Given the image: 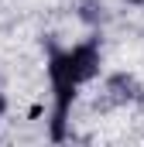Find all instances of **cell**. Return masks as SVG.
I'll return each mask as SVG.
<instances>
[{
  "instance_id": "1",
  "label": "cell",
  "mask_w": 144,
  "mask_h": 147,
  "mask_svg": "<svg viewBox=\"0 0 144 147\" xmlns=\"http://www.w3.org/2000/svg\"><path fill=\"white\" fill-rule=\"evenodd\" d=\"M100 72V45L96 41H82L72 48H52L48 51V82H52V140L65 137V120L69 110L79 96V89Z\"/></svg>"
},
{
  "instance_id": "2",
  "label": "cell",
  "mask_w": 144,
  "mask_h": 147,
  "mask_svg": "<svg viewBox=\"0 0 144 147\" xmlns=\"http://www.w3.org/2000/svg\"><path fill=\"white\" fill-rule=\"evenodd\" d=\"M7 113V99H3V92H0V116Z\"/></svg>"
},
{
  "instance_id": "3",
  "label": "cell",
  "mask_w": 144,
  "mask_h": 147,
  "mask_svg": "<svg viewBox=\"0 0 144 147\" xmlns=\"http://www.w3.org/2000/svg\"><path fill=\"white\" fill-rule=\"evenodd\" d=\"M127 3H144V0H127Z\"/></svg>"
}]
</instances>
